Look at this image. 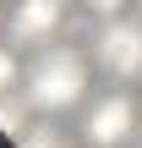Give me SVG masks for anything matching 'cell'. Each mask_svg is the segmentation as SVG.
Here are the masks:
<instances>
[{
  "label": "cell",
  "mask_w": 142,
  "mask_h": 148,
  "mask_svg": "<svg viewBox=\"0 0 142 148\" xmlns=\"http://www.w3.org/2000/svg\"><path fill=\"white\" fill-rule=\"evenodd\" d=\"M82 93H88V66H82V55H77L71 44L44 49V55L33 60V71H27V104L60 115V110H71Z\"/></svg>",
  "instance_id": "cell-1"
},
{
  "label": "cell",
  "mask_w": 142,
  "mask_h": 148,
  "mask_svg": "<svg viewBox=\"0 0 142 148\" xmlns=\"http://www.w3.org/2000/svg\"><path fill=\"white\" fill-rule=\"evenodd\" d=\"M93 60L109 77H142V22H104L93 38Z\"/></svg>",
  "instance_id": "cell-2"
},
{
  "label": "cell",
  "mask_w": 142,
  "mask_h": 148,
  "mask_svg": "<svg viewBox=\"0 0 142 148\" xmlns=\"http://www.w3.org/2000/svg\"><path fill=\"white\" fill-rule=\"evenodd\" d=\"M131 126H137V104H131L126 93H109V99L88 104V115H82L88 148H120L126 137H131Z\"/></svg>",
  "instance_id": "cell-3"
},
{
  "label": "cell",
  "mask_w": 142,
  "mask_h": 148,
  "mask_svg": "<svg viewBox=\"0 0 142 148\" xmlns=\"http://www.w3.org/2000/svg\"><path fill=\"white\" fill-rule=\"evenodd\" d=\"M60 11H66V0H22L11 11V38L16 44H44L60 27Z\"/></svg>",
  "instance_id": "cell-4"
},
{
  "label": "cell",
  "mask_w": 142,
  "mask_h": 148,
  "mask_svg": "<svg viewBox=\"0 0 142 148\" xmlns=\"http://www.w3.org/2000/svg\"><path fill=\"white\" fill-rule=\"evenodd\" d=\"M22 148H71V137L60 126H27L22 132Z\"/></svg>",
  "instance_id": "cell-5"
},
{
  "label": "cell",
  "mask_w": 142,
  "mask_h": 148,
  "mask_svg": "<svg viewBox=\"0 0 142 148\" xmlns=\"http://www.w3.org/2000/svg\"><path fill=\"white\" fill-rule=\"evenodd\" d=\"M0 132H5V137H22V132H27V110L11 104L5 93H0Z\"/></svg>",
  "instance_id": "cell-6"
},
{
  "label": "cell",
  "mask_w": 142,
  "mask_h": 148,
  "mask_svg": "<svg viewBox=\"0 0 142 148\" xmlns=\"http://www.w3.org/2000/svg\"><path fill=\"white\" fill-rule=\"evenodd\" d=\"M11 82H16V55H11V49H0V93H5Z\"/></svg>",
  "instance_id": "cell-7"
},
{
  "label": "cell",
  "mask_w": 142,
  "mask_h": 148,
  "mask_svg": "<svg viewBox=\"0 0 142 148\" xmlns=\"http://www.w3.org/2000/svg\"><path fill=\"white\" fill-rule=\"evenodd\" d=\"M82 5H88V11H93V16H115V11H120V5H126V0H82Z\"/></svg>",
  "instance_id": "cell-8"
},
{
  "label": "cell",
  "mask_w": 142,
  "mask_h": 148,
  "mask_svg": "<svg viewBox=\"0 0 142 148\" xmlns=\"http://www.w3.org/2000/svg\"><path fill=\"white\" fill-rule=\"evenodd\" d=\"M137 148H142V137H137Z\"/></svg>",
  "instance_id": "cell-9"
},
{
  "label": "cell",
  "mask_w": 142,
  "mask_h": 148,
  "mask_svg": "<svg viewBox=\"0 0 142 148\" xmlns=\"http://www.w3.org/2000/svg\"><path fill=\"white\" fill-rule=\"evenodd\" d=\"M137 5H142V0H137Z\"/></svg>",
  "instance_id": "cell-10"
}]
</instances>
